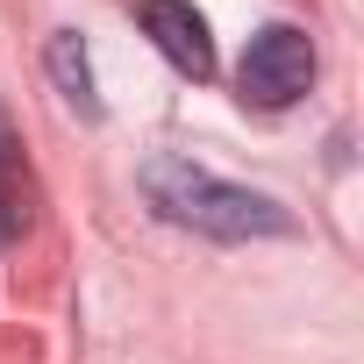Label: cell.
I'll list each match as a JSON object with an SVG mask.
<instances>
[{
    "label": "cell",
    "mask_w": 364,
    "mask_h": 364,
    "mask_svg": "<svg viewBox=\"0 0 364 364\" xmlns=\"http://www.w3.org/2000/svg\"><path fill=\"white\" fill-rule=\"evenodd\" d=\"M143 193H150V208L164 222L200 229V236H222V243H250V236H286L293 229V215L279 200H264L250 186H229V178L200 171L193 157H171V150L143 164Z\"/></svg>",
    "instance_id": "1"
},
{
    "label": "cell",
    "mask_w": 364,
    "mask_h": 364,
    "mask_svg": "<svg viewBox=\"0 0 364 364\" xmlns=\"http://www.w3.org/2000/svg\"><path fill=\"white\" fill-rule=\"evenodd\" d=\"M143 29H150V43L186 72V79H208L215 72V36H208V15L193 8V0H143Z\"/></svg>",
    "instance_id": "3"
},
{
    "label": "cell",
    "mask_w": 364,
    "mask_h": 364,
    "mask_svg": "<svg viewBox=\"0 0 364 364\" xmlns=\"http://www.w3.org/2000/svg\"><path fill=\"white\" fill-rule=\"evenodd\" d=\"M22 229V193H15V143H8V129H0V243H8Z\"/></svg>",
    "instance_id": "5"
},
{
    "label": "cell",
    "mask_w": 364,
    "mask_h": 364,
    "mask_svg": "<svg viewBox=\"0 0 364 364\" xmlns=\"http://www.w3.org/2000/svg\"><path fill=\"white\" fill-rule=\"evenodd\" d=\"M50 79H58V93L79 107V114H100V100H93V65H86V43H79V29H50Z\"/></svg>",
    "instance_id": "4"
},
{
    "label": "cell",
    "mask_w": 364,
    "mask_h": 364,
    "mask_svg": "<svg viewBox=\"0 0 364 364\" xmlns=\"http://www.w3.org/2000/svg\"><path fill=\"white\" fill-rule=\"evenodd\" d=\"M307 86H314V43H307V29H293V22L257 29L250 50H243V65H236V93H243L250 107L279 114V107H293Z\"/></svg>",
    "instance_id": "2"
}]
</instances>
